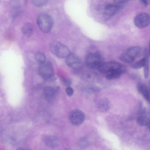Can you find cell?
Here are the masks:
<instances>
[{
  "instance_id": "obj_1",
  "label": "cell",
  "mask_w": 150,
  "mask_h": 150,
  "mask_svg": "<svg viewBox=\"0 0 150 150\" xmlns=\"http://www.w3.org/2000/svg\"><path fill=\"white\" fill-rule=\"evenodd\" d=\"M142 51V49L140 47L134 46L130 47L121 54L119 59L124 62L131 63L141 54Z\"/></svg>"
},
{
  "instance_id": "obj_2",
  "label": "cell",
  "mask_w": 150,
  "mask_h": 150,
  "mask_svg": "<svg viewBox=\"0 0 150 150\" xmlns=\"http://www.w3.org/2000/svg\"><path fill=\"white\" fill-rule=\"evenodd\" d=\"M50 48L52 53L59 58H66L71 53L67 46L57 41L51 42Z\"/></svg>"
},
{
  "instance_id": "obj_3",
  "label": "cell",
  "mask_w": 150,
  "mask_h": 150,
  "mask_svg": "<svg viewBox=\"0 0 150 150\" xmlns=\"http://www.w3.org/2000/svg\"><path fill=\"white\" fill-rule=\"evenodd\" d=\"M37 22L39 28L45 33L49 32L51 30L53 24L52 17L45 13L39 15L37 19Z\"/></svg>"
},
{
  "instance_id": "obj_4",
  "label": "cell",
  "mask_w": 150,
  "mask_h": 150,
  "mask_svg": "<svg viewBox=\"0 0 150 150\" xmlns=\"http://www.w3.org/2000/svg\"><path fill=\"white\" fill-rule=\"evenodd\" d=\"M103 62L101 56L98 53L93 52L89 53L86 58V63L89 68L93 69H98Z\"/></svg>"
},
{
  "instance_id": "obj_5",
  "label": "cell",
  "mask_w": 150,
  "mask_h": 150,
  "mask_svg": "<svg viewBox=\"0 0 150 150\" xmlns=\"http://www.w3.org/2000/svg\"><path fill=\"white\" fill-rule=\"evenodd\" d=\"M39 75L43 79H48L53 76L54 70L52 65L49 62H45L40 65L38 69Z\"/></svg>"
},
{
  "instance_id": "obj_6",
  "label": "cell",
  "mask_w": 150,
  "mask_h": 150,
  "mask_svg": "<svg viewBox=\"0 0 150 150\" xmlns=\"http://www.w3.org/2000/svg\"><path fill=\"white\" fill-rule=\"evenodd\" d=\"M123 68L120 64L114 61L103 62L98 68L99 71L103 73H109Z\"/></svg>"
},
{
  "instance_id": "obj_7",
  "label": "cell",
  "mask_w": 150,
  "mask_h": 150,
  "mask_svg": "<svg viewBox=\"0 0 150 150\" xmlns=\"http://www.w3.org/2000/svg\"><path fill=\"white\" fill-rule=\"evenodd\" d=\"M85 119V115L81 110L75 109L71 111L69 115V119L73 125L78 126L81 124Z\"/></svg>"
},
{
  "instance_id": "obj_8",
  "label": "cell",
  "mask_w": 150,
  "mask_h": 150,
  "mask_svg": "<svg viewBox=\"0 0 150 150\" xmlns=\"http://www.w3.org/2000/svg\"><path fill=\"white\" fill-rule=\"evenodd\" d=\"M149 15L145 12L140 13L135 18L134 23L138 28H143L147 27L150 23Z\"/></svg>"
},
{
  "instance_id": "obj_9",
  "label": "cell",
  "mask_w": 150,
  "mask_h": 150,
  "mask_svg": "<svg viewBox=\"0 0 150 150\" xmlns=\"http://www.w3.org/2000/svg\"><path fill=\"white\" fill-rule=\"evenodd\" d=\"M66 58L67 64L72 69H79L82 66V63L81 59L74 54L70 53Z\"/></svg>"
},
{
  "instance_id": "obj_10",
  "label": "cell",
  "mask_w": 150,
  "mask_h": 150,
  "mask_svg": "<svg viewBox=\"0 0 150 150\" xmlns=\"http://www.w3.org/2000/svg\"><path fill=\"white\" fill-rule=\"evenodd\" d=\"M137 121L139 125L142 126H147L149 124L150 117L149 114L146 110H142L137 118Z\"/></svg>"
},
{
  "instance_id": "obj_11",
  "label": "cell",
  "mask_w": 150,
  "mask_h": 150,
  "mask_svg": "<svg viewBox=\"0 0 150 150\" xmlns=\"http://www.w3.org/2000/svg\"><path fill=\"white\" fill-rule=\"evenodd\" d=\"M120 8V6L117 4L108 5L105 8L104 15L106 17H110L117 13Z\"/></svg>"
},
{
  "instance_id": "obj_12",
  "label": "cell",
  "mask_w": 150,
  "mask_h": 150,
  "mask_svg": "<svg viewBox=\"0 0 150 150\" xmlns=\"http://www.w3.org/2000/svg\"><path fill=\"white\" fill-rule=\"evenodd\" d=\"M111 103L109 100L107 98H104L100 99L97 103V107L101 112H105L110 108Z\"/></svg>"
},
{
  "instance_id": "obj_13",
  "label": "cell",
  "mask_w": 150,
  "mask_h": 150,
  "mask_svg": "<svg viewBox=\"0 0 150 150\" xmlns=\"http://www.w3.org/2000/svg\"><path fill=\"white\" fill-rule=\"evenodd\" d=\"M34 28L33 25L29 22L24 23L21 28L23 34L27 37H30L33 34Z\"/></svg>"
},
{
  "instance_id": "obj_14",
  "label": "cell",
  "mask_w": 150,
  "mask_h": 150,
  "mask_svg": "<svg viewBox=\"0 0 150 150\" xmlns=\"http://www.w3.org/2000/svg\"><path fill=\"white\" fill-rule=\"evenodd\" d=\"M83 76L84 79L89 82L96 83L100 80L98 75L96 73L93 72L85 73Z\"/></svg>"
},
{
  "instance_id": "obj_15",
  "label": "cell",
  "mask_w": 150,
  "mask_h": 150,
  "mask_svg": "<svg viewBox=\"0 0 150 150\" xmlns=\"http://www.w3.org/2000/svg\"><path fill=\"white\" fill-rule=\"evenodd\" d=\"M138 91L143 96L144 98L148 102L150 100V96L149 90L145 85L142 83H139L137 86Z\"/></svg>"
},
{
  "instance_id": "obj_16",
  "label": "cell",
  "mask_w": 150,
  "mask_h": 150,
  "mask_svg": "<svg viewBox=\"0 0 150 150\" xmlns=\"http://www.w3.org/2000/svg\"><path fill=\"white\" fill-rule=\"evenodd\" d=\"M43 93L45 99L48 101H51L55 97L56 94V91L52 87L47 86L44 88Z\"/></svg>"
},
{
  "instance_id": "obj_17",
  "label": "cell",
  "mask_w": 150,
  "mask_h": 150,
  "mask_svg": "<svg viewBox=\"0 0 150 150\" xmlns=\"http://www.w3.org/2000/svg\"><path fill=\"white\" fill-rule=\"evenodd\" d=\"M44 142L48 146L53 148L57 145L58 141L57 138L54 136H48L45 138Z\"/></svg>"
},
{
  "instance_id": "obj_18",
  "label": "cell",
  "mask_w": 150,
  "mask_h": 150,
  "mask_svg": "<svg viewBox=\"0 0 150 150\" xmlns=\"http://www.w3.org/2000/svg\"><path fill=\"white\" fill-rule=\"evenodd\" d=\"M125 72V70L122 68L108 73L106 75V78L109 80L118 79Z\"/></svg>"
},
{
  "instance_id": "obj_19",
  "label": "cell",
  "mask_w": 150,
  "mask_h": 150,
  "mask_svg": "<svg viewBox=\"0 0 150 150\" xmlns=\"http://www.w3.org/2000/svg\"><path fill=\"white\" fill-rule=\"evenodd\" d=\"M146 60V56L143 57L134 63L132 65V67L134 69H139L144 67Z\"/></svg>"
},
{
  "instance_id": "obj_20",
  "label": "cell",
  "mask_w": 150,
  "mask_h": 150,
  "mask_svg": "<svg viewBox=\"0 0 150 150\" xmlns=\"http://www.w3.org/2000/svg\"><path fill=\"white\" fill-rule=\"evenodd\" d=\"M36 62L40 65L44 63L46 61V57L44 54L41 52L36 53L35 56Z\"/></svg>"
},
{
  "instance_id": "obj_21",
  "label": "cell",
  "mask_w": 150,
  "mask_h": 150,
  "mask_svg": "<svg viewBox=\"0 0 150 150\" xmlns=\"http://www.w3.org/2000/svg\"><path fill=\"white\" fill-rule=\"evenodd\" d=\"M144 75L145 78H148L149 75V63L147 55L146 56V60L144 66Z\"/></svg>"
},
{
  "instance_id": "obj_22",
  "label": "cell",
  "mask_w": 150,
  "mask_h": 150,
  "mask_svg": "<svg viewBox=\"0 0 150 150\" xmlns=\"http://www.w3.org/2000/svg\"><path fill=\"white\" fill-rule=\"evenodd\" d=\"M47 2L46 0H33L32 3L35 6L40 7L46 4Z\"/></svg>"
},
{
  "instance_id": "obj_23",
  "label": "cell",
  "mask_w": 150,
  "mask_h": 150,
  "mask_svg": "<svg viewBox=\"0 0 150 150\" xmlns=\"http://www.w3.org/2000/svg\"><path fill=\"white\" fill-rule=\"evenodd\" d=\"M66 91L67 95L69 96H71L74 93L73 89L70 87H68L66 88Z\"/></svg>"
},
{
  "instance_id": "obj_24",
  "label": "cell",
  "mask_w": 150,
  "mask_h": 150,
  "mask_svg": "<svg viewBox=\"0 0 150 150\" xmlns=\"http://www.w3.org/2000/svg\"><path fill=\"white\" fill-rule=\"evenodd\" d=\"M61 79L66 86H69L71 83V80L68 79L65 77H62Z\"/></svg>"
},
{
  "instance_id": "obj_25",
  "label": "cell",
  "mask_w": 150,
  "mask_h": 150,
  "mask_svg": "<svg viewBox=\"0 0 150 150\" xmlns=\"http://www.w3.org/2000/svg\"><path fill=\"white\" fill-rule=\"evenodd\" d=\"M86 144V142L84 139H81L79 141V144L81 146H85Z\"/></svg>"
},
{
  "instance_id": "obj_26",
  "label": "cell",
  "mask_w": 150,
  "mask_h": 150,
  "mask_svg": "<svg viewBox=\"0 0 150 150\" xmlns=\"http://www.w3.org/2000/svg\"><path fill=\"white\" fill-rule=\"evenodd\" d=\"M128 1L127 0H115L114 1V2L116 4H121L122 3H125L126 2H127Z\"/></svg>"
},
{
  "instance_id": "obj_27",
  "label": "cell",
  "mask_w": 150,
  "mask_h": 150,
  "mask_svg": "<svg viewBox=\"0 0 150 150\" xmlns=\"http://www.w3.org/2000/svg\"><path fill=\"white\" fill-rule=\"evenodd\" d=\"M140 1L145 6H147L148 5L147 1L146 0H141Z\"/></svg>"
},
{
  "instance_id": "obj_28",
  "label": "cell",
  "mask_w": 150,
  "mask_h": 150,
  "mask_svg": "<svg viewBox=\"0 0 150 150\" xmlns=\"http://www.w3.org/2000/svg\"><path fill=\"white\" fill-rule=\"evenodd\" d=\"M17 150H28L27 149L23 148H20L18 149Z\"/></svg>"
}]
</instances>
